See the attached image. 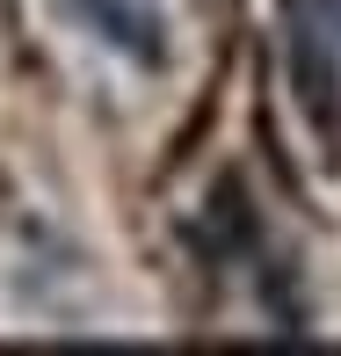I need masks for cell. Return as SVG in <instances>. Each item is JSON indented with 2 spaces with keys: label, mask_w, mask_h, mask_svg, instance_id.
<instances>
[{
  "label": "cell",
  "mask_w": 341,
  "mask_h": 356,
  "mask_svg": "<svg viewBox=\"0 0 341 356\" xmlns=\"http://www.w3.org/2000/svg\"><path fill=\"white\" fill-rule=\"evenodd\" d=\"M58 15L80 22L94 44H109V51H124L131 66L160 73L167 66V29H160V15L145 8V0H58Z\"/></svg>",
  "instance_id": "obj_1"
},
{
  "label": "cell",
  "mask_w": 341,
  "mask_h": 356,
  "mask_svg": "<svg viewBox=\"0 0 341 356\" xmlns=\"http://www.w3.org/2000/svg\"><path fill=\"white\" fill-rule=\"evenodd\" d=\"M341 44H334V29L319 22V15H305L298 8V29H290V80H298V95H305V109H313V124L319 131H334V95H341Z\"/></svg>",
  "instance_id": "obj_2"
}]
</instances>
